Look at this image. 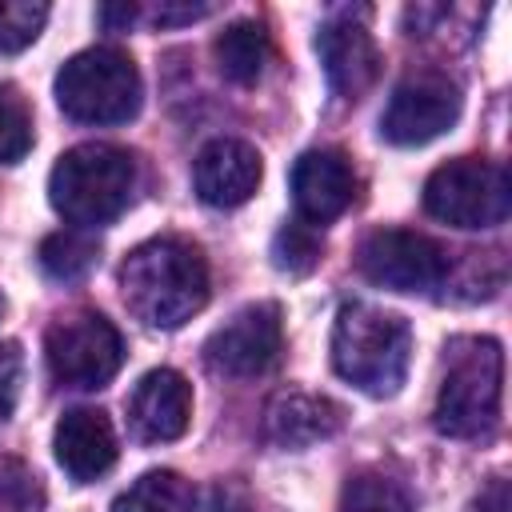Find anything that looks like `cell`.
I'll use <instances>...</instances> for the list:
<instances>
[{
	"mask_svg": "<svg viewBox=\"0 0 512 512\" xmlns=\"http://www.w3.org/2000/svg\"><path fill=\"white\" fill-rule=\"evenodd\" d=\"M120 292L148 328H180L208 304V260L184 236H152L124 256Z\"/></svg>",
	"mask_w": 512,
	"mask_h": 512,
	"instance_id": "1",
	"label": "cell"
},
{
	"mask_svg": "<svg viewBox=\"0 0 512 512\" xmlns=\"http://www.w3.org/2000/svg\"><path fill=\"white\" fill-rule=\"evenodd\" d=\"M444 380L436 392L432 424L452 440L492 436L504 396V352L492 336H460L444 348Z\"/></svg>",
	"mask_w": 512,
	"mask_h": 512,
	"instance_id": "2",
	"label": "cell"
},
{
	"mask_svg": "<svg viewBox=\"0 0 512 512\" xmlns=\"http://www.w3.org/2000/svg\"><path fill=\"white\" fill-rule=\"evenodd\" d=\"M136 156L120 144H76L48 176L52 208L76 228L112 224L136 196Z\"/></svg>",
	"mask_w": 512,
	"mask_h": 512,
	"instance_id": "3",
	"label": "cell"
},
{
	"mask_svg": "<svg viewBox=\"0 0 512 512\" xmlns=\"http://www.w3.org/2000/svg\"><path fill=\"white\" fill-rule=\"evenodd\" d=\"M412 360V328L376 304H344L332 324V368L368 396H396Z\"/></svg>",
	"mask_w": 512,
	"mask_h": 512,
	"instance_id": "4",
	"label": "cell"
},
{
	"mask_svg": "<svg viewBox=\"0 0 512 512\" xmlns=\"http://www.w3.org/2000/svg\"><path fill=\"white\" fill-rule=\"evenodd\" d=\"M140 100V72L120 48H84L56 72V104L76 124H128Z\"/></svg>",
	"mask_w": 512,
	"mask_h": 512,
	"instance_id": "5",
	"label": "cell"
},
{
	"mask_svg": "<svg viewBox=\"0 0 512 512\" xmlns=\"http://www.w3.org/2000/svg\"><path fill=\"white\" fill-rule=\"evenodd\" d=\"M512 204L508 172L496 160L460 156L440 164L424 180V208L428 216L452 224V228H496L504 224Z\"/></svg>",
	"mask_w": 512,
	"mask_h": 512,
	"instance_id": "6",
	"label": "cell"
},
{
	"mask_svg": "<svg viewBox=\"0 0 512 512\" xmlns=\"http://www.w3.org/2000/svg\"><path fill=\"white\" fill-rule=\"evenodd\" d=\"M44 360L56 384L64 388H104L120 364H124V340L116 324L100 312H76L48 328L44 336Z\"/></svg>",
	"mask_w": 512,
	"mask_h": 512,
	"instance_id": "7",
	"label": "cell"
},
{
	"mask_svg": "<svg viewBox=\"0 0 512 512\" xmlns=\"http://www.w3.org/2000/svg\"><path fill=\"white\" fill-rule=\"evenodd\" d=\"M460 108H464V96H460L456 80H448L440 72L408 76L388 96V108L380 116V136L396 148L428 144L460 120Z\"/></svg>",
	"mask_w": 512,
	"mask_h": 512,
	"instance_id": "8",
	"label": "cell"
},
{
	"mask_svg": "<svg viewBox=\"0 0 512 512\" xmlns=\"http://www.w3.org/2000/svg\"><path fill=\"white\" fill-rule=\"evenodd\" d=\"M360 272L392 292H432L448 276V252L412 228H380L360 244Z\"/></svg>",
	"mask_w": 512,
	"mask_h": 512,
	"instance_id": "9",
	"label": "cell"
},
{
	"mask_svg": "<svg viewBox=\"0 0 512 512\" xmlns=\"http://www.w3.org/2000/svg\"><path fill=\"white\" fill-rule=\"evenodd\" d=\"M280 340H284L280 308L276 304H248L208 336L204 360L220 376L248 380V376H260L276 364Z\"/></svg>",
	"mask_w": 512,
	"mask_h": 512,
	"instance_id": "10",
	"label": "cell"
},
{
	"mask_svg": "<svg viewBox=\"0 0 512 512\" xmlns=\"http://www.w3.org/2000/svg\"><path fill=\"white\" fill-rule=\"evenodd\" d=\"M292 200L296 216L312 228H324L328 220L344 216L356 200V172L344 152L336 148H308L292 164Z\"/></svg>",
	"mask_w": 512,
	"mask_h": 512,
	"instance_id": "11",
	"label": "cell"
},
{
	"mask_svg": "<svg viewBox=\"0 0 512 512\" xmlns=\"http://www.w3.org/2000/svg\"><path fill=\"white\" fill-rule=\"evenodd\" d=\"M260 176V152L236 136L208 140L192 164V188L208 208H240L260 188Z\"/></svg>",
	"mask_w": 512,
	"mask_h": 512,
	"instance_id": "12",
	"label": "cell"
},
{
	"mask_svg": "<svg viewBox=\"0 0 512 512\" xmlns=\"http://www.w3.org/2000/svg\"><path fill=\"white\" fill-rule=\"evenodd\" d=\"M316 52H320V64H324L332 92L344 100H360L380 76V52L372 44V32L352 12L320 24Z\"/></svg>",
	"mask_w": 512,
	"mask_h": 512,
	"instance_id": "13",
	"label": "cell"
},
{
	"mask_svg": "<svg viewBox=\"0 0 512 512\" xmlns=\"http://www.w3.org/2000/svg\"><path fill=\"white\" fill-rule=\"evenodd\" d=\"M192 388L176 368H152L128 396V428L144 444H168L188 432Z\"/></svg>",
	"mask_w": 512,
	"mask_h": 512,
	"instance_id": "14",
	"label": "cell"
},
{
	"mask_svg": "<svg viewBox=\"0 0 512 512\" xmlns=\"http://www.w3.org/2000/svg\"><path fill=\"white\" fill-rule=\"evenodd\" d=\"M52 452H56V464L76 484L100 480L116 464V432H112L108 412H100V408L64 412L52 432Z\"/></svg>",
	"mask_w": 512,
	"mask_h": 512,
	"instance_id": "15",
	"label": "cell"
},
{
	"mask_svg": "<svg viewBox=\"0 0 512 512\" xmlns=\"http://www.w3.org/2000/svg\"><path fill=\"white\" fill-rule=\"evenodd\" d=\"M344 428V408L316 392H280L264 408V440L276 448H312Z\"/></svg>",
	"mask_w": 512,
	"mask_h": 512,
	"instance_id": "16",
	"label": "cell"
},
{
	"mask_svg": "<svg viewBox=\"0 0 512 512\" xmlns=\"http://www.w3.org/2000/svg\"><path fill=\"white\" fill-rule=\"evenodd\" d=\"M212 56H216V68L224 80L232 84H256L272 60V40L264 32V24L256 20H236L228 24L216 44H212Z\"/></svg>",
	"mask_w": 512,
	"mask_h": 512,
	"instance_id": "17",
	"label": "cell"
},
{
	"mask_svg": "<svg viewBox=\"0 0 512 512\" xmlns=\"http://www.w3.org/2000/svg\"><path fill=\"white\" fill-rule=\"evenodd\" d=\"M112 512H196V488L172 468H152L112 500Z\"/></svg>",
	"mask_w": 512,
	"mask_h": 512,
	"instance_id": "18",
	"label": "cell"
},
{
	"mask_svg": "<svg viewBox=\"0 0 512 512\" xmlns=\"http://www.w3.org/2000/svg\"><path fill=\"white\" fill-rule=\"evenodd\" d=\"M40 268L60 280V284H72V280H84L96 260H100V248L88 232H52L40 240V252H36Z\"/></svg>",
	"mask_w": 512,
	"mask_h": 512,
	"instance_id": "19",
	"label": "cell"
},
{
	"mask_svg": "<svg viewBox=\"0 0 512 512\" xmlns=\"http://www.w3.org/2000/svg\"><path fill=\"white\" fill-rule=\"evenodd\" d=\"M320 252H324V236L320 228L304 224L300 216L288 220L276 236H272V264L288 276H308L316 264H320Z\"/></svg>",
	"mask_w": 512,
	"mask_h": 512,
	"instance_id": "20",
	"label": "cell"
},
{
	"mask_svg": "<svg viewBox=\"0 0 512 512\" xmlns=\"http://www.w3.org/2000/svg\"><path fill=\"white\" fill-rule=\"evenodd\" d=\"M340 512H412V500L396 480L380 472H360L344 484Z\"/></svg>",
	"mask_w": 512,
	"mask_h": 512,
	"instance_id": "21",
	"label": "cell"
},
{
	"mask_svg": "<svg viewBox=\"0 0 512 512\" xmlns=\"http://www.w3.org/2000/svg\"><path fill=\"white\" fill-rule=\"evenodd\" d=\"M28 148H32V116L12 92H0V164L24 160Z\"/></svg>",
	"mask_w": 512,
	"mask_h": 512,
	"instance_id": "22",
	"label": "cell"
},
{
	"mask_svg": "<svg viewBox=\"0 0 512 512\" xmlns=\"http://www.w3.org/2000/svg\"><path fill=\"white\" fill-rule=\"evenodd\" d=\"M48 20L44 4H0V52L28 48Z\"/></svg>",
	"mask_w": 512,
	"mask_h": 512,
	"instance_id": "23",
	"label": "cell"
},
{
	"mask_svg": "<svg viewBox=\"0 0 512 512\" xmlns=\"http://www.w3.org/2000/svg\"><path fill=\"white\" fill-rule=\"evenodd\" d=\"M16 376H20V356H16V344H4L0 348V420L12 412L16 404Z\"/></svg>",
	"mask_w": 512,
	"mask_h": 512,
	"instance_id": "24",
	"label": "cell"
},
{
	"mask_svg": "<svg viewBox=\"0 0 512 512\" xmlns=\"http://www.w3.org/2000/svg\"><path fill=\"white\" fill-rule=\"evenodd\" d=\"M24 488H32L28 476L8 480V476L0 472V512H36V500H32V496H20V500H16V492H24Z\"/></svg>",
	"mask_w": 512,
	"mask_h": 512,
	"instance_id": "25",
	"label": "cell"
},
{
	"mask_svg": "<svg viewBox=\"0 0 512 512\" xmlns=\"http://www.w3.org/2000/svg\"><path fill=\"white\" fill-rule=\"evenodd\" d=\"M100 20H104V24H124V28H128V24L136 20V8H128V4H124V8H100Z\"/></svg>",
	"mask_w": 512,
	"mask_h": 512,
	"instance_id": "26",
	"label": "cell"
},
{
	"mask_svg": "<svg viewBox=\"0 0 512 512\" xmlns=\"http://www.w3.org/2000/svg\"><path fill=\"white\" fill-rule=\"evenodd\" d=\"M212 512H252V508H248V504H240V500H236V496H228V492H216Z\"/></svg>",
	"mask_w": 512,
	"mask_h": 512,
	"instance_id": "27",
	"label": "cell"
}]
</instances>
